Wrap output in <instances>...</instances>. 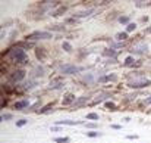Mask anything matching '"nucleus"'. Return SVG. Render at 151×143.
<instances>
[{"instance_id":"1","label":"nucleus","mask_w":151,"mask_h":143,"mask_svg":"<svg viewBox=\"0 0 151 143\" xmlns=\"http://www.w3.org/2000/svg\"><path fill=\"white\" fill-rule=\"evenodd\" d=\"M3 56L6 58L9 64H15V65H27L29 64V56L25 52L24 49L18 47V46H12L9 49H6V52L3 53Z\"/></svg>"},{"instance_id":"2","label":"nucleus","mask_w":151,"mask_h":143,"mask_svg":"<svg viewBox=\"0 0 151 143\" xmlns=\"http://www.w3.org/2000/svg\"><path fill=\"white\" fill-rule=\"evenodd\" d=\"M84 70H85V66H79L75 64H62L59 66V72L62 75H81Z\"/></svg>"},{"instance_id":"3","label":"nucleus","mask_w":151,"mask_h":143,"mask_svg":"<svg viewBox=\"0 0 151 143\" xmlns=\"http://www.w3.org/2000/svg\"><path fill=\"white\" fill-rule=\"evenodd\" d=\"M53 38V32H50L48 30L46 31H32L29 34L25 36V40L27 41H32V43H35V41H40V40H52Z\"/></svg>"},{"instance_id":"4","label":"nucleus","mask_w":151,"mask_h":143,"mask_svg":"<svg viewBox=\"0 0 151 143\" xmlns=\"http://www.w3.org/2000/svg\"><path fill=\"white\" fill-rule=\"evenodd\" d=\"M25 77H27V71H25L24 68H15L10 72H7V81H9L10 84H13V86H16V84H19L21 81H24Z\"/></svg>"},{"instance_id":"5","label":"nucleus","mask_w":151,"mask_h":143,"mask_svg":"<svg viewBox=\"0 0 151 143\" xmlns=\"http://www.w3.org/2000/svg\"><path fill=\"white\" fill-rule=\"evenodd\" d=\"M128 52L132 55V56H141V55H145L148 52V44L145 43L144 40H139V41H135Z\"/></svg>"},{"instance_id":"6","label":"nucleus","mask_w":151,"mask_h":143,"mask_svg":"<svg viewBox=\"0 0 151 143\" xmlns=\"http://www.w3.org/2000/svg\"><path fill=\"white\" fill-rule=\"evenodd\" d=\"M126 86L132 90H139V89H145V87H150L151 86V80L142 77V78H138V80H132V81H128Z\"/></svg>"},{"instance_id":"7","label":"nucleus","mask_w":151,"mask_h":143,"mask_svg":"<svg viewBox=\"0 0 151 143\" xmlns=\"http://www.w3.org/2000/svg\"><path fill=\"white\" fill-rule=\"evenodd\" d=\"M98 77H100L98 74H95L93 71H88V72H84L79 75V81L82 84H85V86H91V84L98 83Z\"/></svg>"},{"instance_id":"8","label":"nucleus","mask_w":151,"mask_h":143,"mask_svg":"<svg viewBox=\"0 0 151 143\" xmlns=\"http://www.w3.org/2000/svg\"><path fill=\"white\" fill-rule=\"evenodd\" d=\"M110 97H112V93H110V91H107V90H100L98 93H97L93 99H91L90 105L94 106V105H98V103H106Z\"/></svg>"},{"instance_id":"9","label":"nucleus","mask_w":151,"mask_h":143,"mask_svg":"<svg viewBox=\"0 0 151 143\" xmlns=\"http://www.w3.org/2000/svg\"><path fill=\"white\" fill-rule=\"evenodd\" d=\"M44 75H46V68L43 65H40V64L34 65V66H32V70L29 71V78H32V80L43 78Z\"/></svg>"},{"instance_id":"10","label":"nucleus","mask_w":151,"mask_h":143,"mask_svg":"<svg viewBox=\"0 0 151 143\" xmlns=\"http://www.w3.org/2000/svg\"><path fill=\"white\" fill-rule=\"evenodd\" d=\"M65 87V80L63 77H56V78H52L47 86V90H52V91H56V90H62Z\"/></svg>"},{"instance_id":"11","label":"nucleus","mask_w":151,"mask_h":143,"mask_svg":"<svg viewBox=\"0 0 151 143\" xmlns=\"http://www.w3.org/2000/svg\"><path fill=\"white\" fill-rule=\"evenodd\" d=\"M90 96H79L78 99H76V102L73 103V106H72V111H76V109H79V108H82V106H85V105H88L90 103Z\"/></svg>"},{"instance_id":"12","label":"nucleus","mask_w":151,"mask_h":143,"mask_svg":"<svg viewBox=\"0 0 151 143\" xmlns=\"http://www.w3.org/2000/svg\"><path fill=\"white\" fill-rule=\"evenodd\" d=\"M28 108H29V99H21L13 103V109H16V111H27Z\"/></svg>"},{"instance_id":"13","label":"nucleus","mask_w":151,"mask_h":143,"mask_svg":"<svg viewBox=\"0 0 151 143\" xmlns=\"http://www.w3.org/2000/svg\"><path fill=\"white\" fill-rule=\"evenodd\" d=\"M117 80H119V77H117L114 72H110V74H101V75L98 77V83H107V81L116 83Z\"/></svg>"},{"instance_id":"14","label":"nucleus","mask_w":151,"mask_h":143,"mask_svg":"<svg viewBox=\"0 0 151 143\" xmlns=\"http://www.w3.org/2000/svg\"><path fill=\"white\" fill-rule=\"evenodd\" d=\"M76 99H78V97L75 96L73 93H66V95L63 96L62 105H63V106H71V108H72V106H73V103L76 102Z\"/></svg>"},{"instance_id":"15","label":"nucleus","mask_w":151,"mask_h":143,"mask_svg":"<svg viewBox=\"0 0 151 143\" xmlns=\"http://www.w3.org/2000/svg\"><path fill=\"white\" fill-rule=\"evenodd\" d=\"M37 86H38V80H32V78H29L28 81H25L24 84H21L19 89H21L22 91H28V90H32V89L37 87Z\"/></svg>"},{"instance_id":"16","label":"nucleus","mask_w":151,"mask_h":143,"mask_svg":"<svg viewBox=\"0 0 151 143\" xmlns=\"http://www.w3.org/2000/svg\"><path fill=\"white\" fill-rule=\"evenodd\" d=\"M84 121H73V120H60V121H56V125H59V127H62V125H71V127H73V125H82Z\"/></svg>"},{"instance_id":"17","label":"nucleus","mask_w":151,"mask_h":143,"mask_svg":"<svg viewBox=\"0 0 151 143\" xmlns=\"http://www.w3.org/2000/svg\"><path fill=\"white\" fill-rule=\"evenodd\" d=\"M91 13H94V7H90L87 11H81V12H75L73 13V18L78 19V18H88Z\"/></svg>"},{"instance_id":"18","label":"nucleus","mask_w":151,"mask_h":143,"mask_svg":"<svg viewBox=\"0 0 151 143\" xmlns=\"http://www.w3.org/2000/svg\"><path fill=\"white\" fill-rule=\"evenodd\" d=\"M15 46H18L24 50H28V49H32V47H35V43H32V41H27V40H24V41H18V43H15Z\"/></svg>"},{"instance_id":"19","label":"nucleus","mask_w":151,"mask_h":143,"mask_svg":"<svg viewBox=\"0 0 151 143\" xmlns=\"http://www.w3.org/2000/svg\"><path fill=\"white\" fill-rule=\"evenodd\" d=\"M46 56H47L46 49H43V47H35V58H37L40 62H43V61L46 59Z\"/></svg>"},{"instance_id":"20","label":"nucleus","mask_w":151,"mask_h":143,"mask_svg":"<svg viewBox=\"0 0 151 143\" xmlns=\"http://www.w3.org/2000/svg\"><path fill=\"white\" fill-rule=\"evenodd\" d=\"M53 111H54L53 103H47V105H44V106H41L37 112H38V114H41V115H44V114H52Z\"/></svg>"},{"instance_id":"21","label":"nucleus","mask_w":151,"mask_h":143,"mask_svg":"<svg viewBox=\"0 0 151 143\" xmlns=\"http://www.w3.org/2000/svg\"><path fill=\"white\" fill-rule=\"evenodd\" d=\"M104 58H109V59H114V58L117 56V52L114 49H112V47H109V49H104L103 50V53H101Z\"/></svg>"},{"instance_id":"22","label":"nucleus","mask_w":151,"mask_h":143,"mask_svg":"<svg viewBox=\"0 0 151 143\" xmlns=\"http://www.w3.org/2000/svg\"><path fill=\"white\" fill-rule=\"evenodd\" d=\"M128 38H129V34H128L126 31H120V32H117L116 37H114V40H116V41H120V43L126 41Z\"/></svg>"},{"instance_id":"23","label":"nucleus","mask_w":151,"mask_h":143,"mask_svg":"<svg viewBox=\"0 0 151 143\" xmlns=\"http://www.w3.org/2000/svg\"><path fill=\"white\" fill-rule=\"evenodd\" d=\"M117 21L122 25H129L131 24V15H120L119 18H117Z\"/></svg>"},{"instance_id":"24","label":"nucleus","mask_w":151,"mask_h":143,"mask_svg":"<svg viewBox=\"0 0 151 143\" xmlns=\"http://www.w3.org/2000/svg\"><path fill=\"white\" fill-rule=\"evenodd\" d=\"M66 11H68V7L63 6V5H60L56 11H53V12H52V16H60V15H63Z\"/></svg>"},{"instance_id":"25","label":"nucleus","mask_w":151,"mask_h":143,"mask_svg":"<svg viewBox=\"0 0 151 143\" xmlns=\"http://www.w3.org/2000/svg\"><path fill=\"white\" fill-rule=\"evenodd\" d=\"M85 118H87V121H94V122H98L100 115H98L97 112H88V114L85 115Z\"/></svg>"},{"instance_id":"26","label":"nucleus","mask_w":151,"mask_h":143,"mask_svg":"<svg viewBox=\"0 0 151 143\" xmlns=\"http://www.w3.org/2000/svg\"><path fill=\"white\" fill-rule=\"evenodd\" d=\"M85 136L90 137V139H97V137H101L103 133H100V131H97V130H91V131H87V133H85Z\"/></svg>"},{"instance_id":"27","label":"nucleus","mask_w":151,"mask_h":143,"mask_svg":"<svg viewBox=\"0 0 151 143\" xmlns=\"http://www.w3.org/2000/svg\"><path fill=\"white\" fill-rule=\"evenodd\" d=\"M135 64H137V61H135V58H133L132 55H129V56L126 58V59H125V61H123V64H122V65H123V66H133V65H135Z\"/></svg>"},{"instance_id":"28","label":"nucleus","mask_w":151,"mask_h":143,"mask_svg":"<svg viewBox=\"0 0 151 143\" xmlns=\"http://www.w3.org/2000/svg\"><path fill=\"white\" fill-rule=\"evenodd\" d=\"M62 50H65L66 53H71L73 50V47H72V44L69 43V41H62Z\"/></svg>"},{"instance_id":"29","label":"nucleus","mask_w":151,"mask_h":143,"mask_svg":"<svg viewBox=\"0 0 151 143\" xmlns=\"http://www.w3.org/2000/svg\"><path fill=\"white\" fill-rule=\"evenodd\" d=\"M133 6L141 9V7H148L151 6V2H141V0H137V2H133Z\"/></svg>"},{"instance_id":"30","label":"nucleus","mask_w":151,"mask_h":143,"mask_svg":"<svg viewBox=\"0 0 151 143\" xmlns=\"http://www.w3.org/2000/svg\"><path fill=\"white\" fill-rule=\"evenodd\" d=\"M104 108H106V109H109V111H116V109H117L116 103H114V102H112V100H107V102L104 103Z\"/></svg>"},{"instance_id":"31","label":"nucleus","mask_w":151,"mask_h":143,"mask_svg":"<svg viewBox=\"0 0 151 143\" xmlns=\"http://www.w3.org/2000/svg\"><path fill=\"white\" fill-rule=\"evenodd\" d=\"M54 143H71V137L65 136V137H54L53 139Z\"/></svg>"},{"instance_id":"32","label":"nucleus","mask_w":151,"mask_h":143,"mask_svg":"<svg viewBox=\"0 0 151 143\" xmlns=\"http://www.w3.org/2000/svg\"><path fill=\"white\" fill-rule=\"evenodd\" d=\"M0 120H2L3 122H6V121H10V120H13V114L3 112V114H2V117H0Z\"/></svg>"},{"instance_id":"33","label":"nucleus","mask_w":151,"mask_h":143,"mask_svg":"<svg viewBox=\"0 0 151 143\" xmlns=\"http://www.w3.org/2000/svg\"><path fill=\"white\" fill-rule=\"evenodd\" d=\"M137 27H138V25H137L135 22H131L129 25H126V28H125V31H126L128 34H129V32H133V31H135V30H137Z\"/></svg>"},{"instance_id":"34","label":"nucleus","mask_w":151,"mask_h":143,"mask_svg":"<svg viewBox=\"0 0 151 143\" xmlns=\"http://www.w3.org/2000/svg\"><path fill=\"white\" fill-rule=\"evenodd\" d=\"M15 124H16V127H18V128H22V127H25V125L28 124V120L27 118H21V120L16 121Z\"/></svg>"},{"instance_id":"35","label":"nucleus","mask_w":151,"mask_h":143,"mask_svg":"<svg viewBox=\"0 0 151 143\" xmlns=\"http://www.w3.org/2000/svg\"><path fill=\"white\" fill-rule=\"evenodd\" d=\"M50 32H53V31H65V25H53V27H50L48 28Z\"/></svg>"},{"instance_id":"36","label":"nucleus","mask_w":151,"mask_h":143,"mask_svg":"<svg viewBox=\"0 0 151 143\" xmlns=\"http://www.w3.org/2000/svg\"><path fill=\"white\" fill-rule=\"evenodd\" d=\"M38 106H41V102H40V100H37V102H35L34 105L29 106V108L27 109V111H24V112H32V111H37V108H38Z\"/></svg>"},{"instance_id":"37","label":"nucleus","mask_w":151,"mask_h":143,"mask_svg":"<svg viewBox=\"0 0 151 143\" xmlns=\"http://www.w3.org/2000/svg\"><path fill=\"white\" fill-rule=\"evenodd\" d=\"M85 127L90 128V130H94V128L98 127V122H87V124H85Z\"/></svg>"},{"instance_id":"38","label":"nucleus","mask_w":151,"mask_h":143,"mask_svg":"<svg viewBox=\"0 0 151 143\" xmlns=\"http://www.w3.org/2000/svg\"><path fill=\"white\" fill-rule=\"evenodd\" d=\"M125 97H126V99H125L126 102H132V100H135V99H137V93H133V95H126Z\"/></svg>"},{"instance_id":"39","label":"nucleus","mask_w":151,"mask_h":143,"mask_svg":"<svg viewBox=\"0 0 151 143\" xmlns=\"http://www.w3.org/2000/svg\"><path fill=\"white\" fill-rule=\"evenodd\" d=\"M142 103H144V105H151V95H150V96H147L144 100H142Z\"/></svg>"},{"instance_id":"40","label":"nucleus","mask_w":151,"mask_h":143,"mask_svg":"<svg viewBox=\"0 0 151 143\" xmlns=\"http://www.w3.org/2000/svg\"><path fill=\"white\" fill-rule=\"evenodd\" d=\"M110 128H113V130H120L122 125H120V124H110Z\"/></svg>"},{"instance_id":"41","label":"nucleus","mask_w":151,"mask_h":143,"mask_svg":"<svg viewBox=\"0 0 151 143\" xmlns=\"http://www.w3.org/2000/svg\"><path fill=\"white\" fill-rule=\"evenodd\" d=\"M128 140H137L138 139V134H129V136H126Z\"/></svg>"},{"instance_id":"42","label":"nucleus","mask_w":151,"mask_h":143,"mask_svg":"<svg viewBox=\"0 0 151 143\" xmlns=\"http://www.w3.org/2000/svg\"><path fill=\"white\" fill-rule=\"evenodd\" d=\"M50 130H52V131H56V133H57V131H60L62 128H60V127H59V125H53V127H52V128H50Z\"/></svg>"},{"instance_id":"43","label":"nucleus","mask_w":151,"mask_h":143,"mask_svg":"<svg viewBox=\"0 0 151 143\" xmlns=\"http://www.w3.org/2000/svg\"><path fill=\"white\" fill-rule=\"evenodd\" d=\"M144 34H151V27H148V28H144Z\"/></svg>"},{"instance_id":"44","label":"nucleus","mask_w":151,"mask_h":143,"mask_svg":"<svg viewBox=\"0 0 151 143\" xmlns=\"http://www.w3.org/2000/svg\"><path fill=\"white\" fill-rule=\"evenodd\" d=\"M122 121H123V122H129V121H131V118H129V117H126V118H123Z\"/></svg>"},{"instance_id":"45","label":"nucleus","mask_w":151,"mask_h":143,"mask_svg":"<svg viewBox=\"0 0 151 143\" xmlns=\"http://www.w3.org/2000/svg\"><path fill=\"white\" fill-rule=\"evenodd\" d=\"M148 21V16H142V22H147Z\"/></svg>"}]
</instances>
